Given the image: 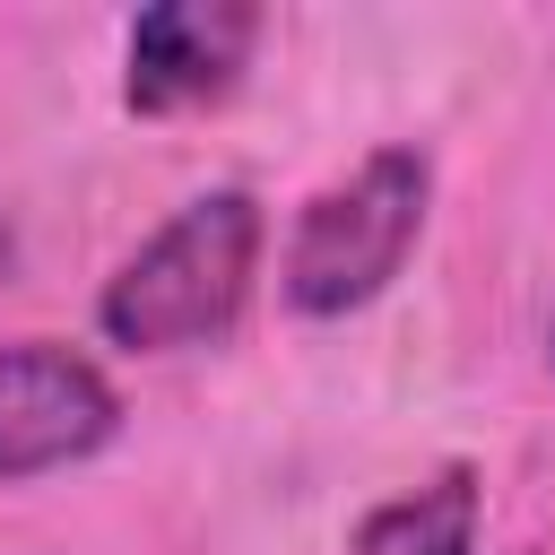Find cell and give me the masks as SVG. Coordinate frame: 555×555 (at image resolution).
<instances>
[{
    "mask_svg": "<svg viewBox=\"0 0 555 555\" xmlns=\"http://www.w3.org/2000/svg\"><path fill=\"white\" fill-rule=\"evenodd\" d=\"M260 269V208L251 191H199L191 208H173L113 278H104V338L139 347V356H173V347H208L234 330L243 295Z\"/></svg>",
    "mask_w": 555,
    "mask_h": 555,
    "instance_id": "cell-1",
    "label": "cell"
},
{
    "mask_svg": "<svg viewBox=\"0 0 555 555\" xmlns=\"http://www.w3.org/2000/svg\"><path fill=\"white\" fill-rule=\"evenodd\" d=\"M425 191H434V173L416 147H373L347 182H330L286 243V304L312 321L373 304L425 225Z\"/></svg>",
    "mask_w": 555,
    "mask_h": 555,
    "instance_id": "cell-2",
    "label": "cell"
},
{
    "mask_svg": "<svg viewBox=\"0 0 555 555\" xmlns=\"http://www.w3.org/2000/svg\"><path fill=\"white\" fill-rule=\"evenodd\" d=\"M113 425H121V399L78 347H52V338L0 347V486L104 451Z\"/></svg>",
    "mask_w": 555,
    "mask_h": 555,
    "instance_id": "cell-3",
    "label": "cell"
},
{
    "mask_svg": "<svg viewBox=\"0 0 555 555\" xmlns=\"http://www.w3.org/2000/svg\"><path fill=\"white\" fill-rule=\"evenodd\" d=\"M251 35L260 17L243 0H156L139 9L130 26V113H191V104H217L243 61H251Z\"/></svg>",
    "mask_w": 555,
    "mask_h": 555,
    "instance_id": "cell-4",
    "label": "cell"
},
{
    "mask_svg": "<svg viewBox=\"0 0 555 555\" xmlns=\"http://www.w3.org/2000/svg\"><path fill=\"white\" fill-rule=\"evenodd\" d=\"M468 538H477V477L442 468L434 486L373 503L356 529V555H468Z\"/></svg>",
    "mask_w": 555,
    "mask_h": 555,
    "instance_id": "cell-5",
    "label": "cell"
}]
</instances>
